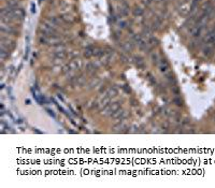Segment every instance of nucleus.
Returning <instances> with one entry per match:
<instances>
[{
	"label": "nucleus",
	"instance_id": "obj_15",
	"mask_svg": "<svg viewBox=\"0 0 215 188\" xmlns=\"http://www.w3.org/2000/svg\"><path fill=\"white\" fill-rule=\"evenodd\" d=\"M98 83H99V80H98V78H93L91 80V82L88 83V86H89V88H93V87H95V86H97Z\"/></svg>",
	"mask_w": 215,
	"mask_h": 188
},
{
	"label": "nucleus",
	"instance_id": "obj_9",
	"mask_svg": "<svg viewBox=\"0 0 215 188\" xmlns=\"http://www.w3.org/2000/svg\"><path fill=\"white\" fill-rule=\"evenodd\" d=\"M59 18H60V20H62L64 23L66 24H71L72 22H73V18H72L71 15H69V14H64V15H60L59 16Z\"/></svg>",
	"mask_w": 215,
	"mask_h": 188
},
{
	"label": "nucleus",
	"instance_id": "obj_4",
	"mask_svg": "<svg viewBox=\"0 0 215 188\" xmlns=\"http://www.w3.org/2000/svg\"><path fill=\"white\" fill-rule=\"evenodd\" d=\"M158 67H159L160 72H163V73H167L169 71V64L166 59H160L158 62Z\"/></svg>",
	"mask_w": 215,
	"mask_h": 188
},
{
	"label": "nucleus",
	"instance_id": "obj_19",
	"mask_svg": "<svg viewBox=\"0 0 215 188\" xmlns=\"http://www.w3.org/2000/svg\"><path fill=\"white\" fill-rule=\"evenodd\" d=\"M173 102H175L176 105H182V101L180 100L179 98H174V99H173Z\"/></svg>",
	"mask_w": 215,
	"mask_h": 188
},
{
	"label": "nucleus",
	"instance_id": "obj_16",
	"mask_svg": "<svg viewBox=\"0 0 215 188\" xmlns=\"http://www.w3.org/2000/svg\"><path fill=\"white\" fill-rule=\"evenodd\" d=\"M128 26V22L125 20H121L120 22H118V27L121 28V29H124V28H126V27Z\"/></svg>",
	"mask_w": 215,
	"mask_h": 188
},
{
	"label": "nucleus",
	"instance_id": "obj_6",
	"mask_svg": "<svg viewBox=\"0 0 215 188\" xmlns=\"http://www.w3.org/2000/svg\"><path fill=\"white\" fill-rule=\"evenodd\" d=\"M66 56H67V54H66V52H65V49H56L55 52L53 53V57L56 58L57 60H62Z\"/></svg>",
	"mask_w": 215,
	"mask_h": 188
},
{
	"label": "nucleus",
	"instance_id": "obj_17",
	"mask_svg": "<svg viewBox=\"0 0 215 188\" xmlns=\"http://www.w3.org/2000/svg\"><path fill=\"white\" fill-rule=\"evenodd\" d=\"M157 89H158V91H159V93H161V94H163V93L166 91V88L163 87V85H161V84L157 85Z\"/></svg>",
	"mask_w": 215,
	"mask_h": 188
},
{
	"label": "nucleus",
	"instance_id": "obj_7",
	"mask_svg": "<svg viewBox=\"0 0 215 188\" xmlns=\"http://www.w3.org/2000/svg\"><path fill=\"white\" fill-rule=\"evenodd\" d=\"M117 94H118V88L116 87V86H111L110 88H108L107 89L105 96L109 98H112V97H115Z\"/></svg>",
	"mask_w": 215,
	"mask_h": 188
},
{
	"label": "nucleus",
	"instance_id": "obj_11",
	"mask_svg": "<svg viewBox=\"0 0 215 188\" xmlns=\"http://www.w3.org/2000/svg\"><path fill=\"white\" fill-rule=\"evenodd\" d=\"M85 68H86V71L91 73V72H94L97 69V66L95 65V62H88Z\"/></svg>",
	"mask_w": 215,
	"mask_h": 188
},
{
	"label": "nucleus",
	"instance_id": "obj_12",
	"mask_svg": "<svg viewBox=\"0 0 215 188\" xmlns=\"http://www.w3.org/2000/svg\"><path fill=\"white\" fill-rule=\"evenodd\" d=\"M151 58H152V61H153V64H155V65H158V62H159V60H160L158 54H156V53L151 54Z\"/></svg>",
	"mask_w": 215,
	"mask_h": 188
},
{
	"label": "nucleus",
	"instance_id": "obj_3",
	"mask_svg": "<svg viewBox=\"0 0 215 188\" xmlns=\"http://www.w3.org/2000/svg\"><path fill=\"white\" fill-rule=\"evenodd\" d=\"M134 42H130V41H126V42L122 43L121 47H122V49L124 51V53H126V54H129V53H130L131 51L134 49Z\"/></svg>",
	"mask_w": 215,
	"mask_h": 188
},
{
	"label": "nucleus",
	"instance_id": "obj_5",
	"mask_svg": "<svg viewBox=\"0 0 215 188\" xmlns=\"http://www.w3.org/2000/svg\"><path fill=\"white\" fill-rule=\"evenodd\" d=\"M1 33H9V35H12V33H16V29H14L12 26H9V24L6 25V24H2L1 25Z\"/></svg>",
	"mask_w": 215,
	"mask_h": 188
},
{
	"label": "nucleus",
	"instance_id": "obj_1",
	"mask_svg": "<svg viewBox=\"0 0 215 188\" xmlns=\"http://www.w3.org/2000/svg\"><path fill=\"white\" fill-rule=\"evenodd\" d=\"M1 49H8V51H12L14 49V46H15V43L13 41H11L9 39H6L4 37L1 38Z\"/></svg>",
	"mask_w": 215,
	"mask_h": 188
},
{
	"label": "nucleus",
	"instance_id": "obj_20",
	"mask_svg": "<svg viewBox=\"0 0 215 188\" xmlns=\"http://www.w3.org/2000/svg\"><path fill=\"white\" fill-rule=\"evenodd\" d=\"M26 104H30V100H29V99H27V100H26Z\"/></svg>",
	"mask_w": 215,
	"mask_h": 188
},
{
	"label": "nucleus",
	"instance_id": "obj_18",
	"mask_svg": "<svg viewBox=\"0 0 215 188\" xmlns=\"http://www.w3.org/2000/svg\"><path fill=\"white\" fill-rule=\"evenodd\" d=\"M149 78V81H150L151 84H153V85H156L157 84V83H156V80H155V78H154L151 74H149V78Z\"/></svg>",
	"mask_w": 215,
	"mask_h": 188
},
{
	"label": "nucleus",
	"instance_id": "obj_14",
	"mask_svg": "<svg viewBox=\"0 0 215 188\" xmlns=\"http://www.w3.org/2000/svg\"><path fill=\"white\" fill-rule=\"evenodd\" d=\"M134 16H138V17L142 16V15H143V9H141V8L137 7L134 10Z\"/></svg>",
	"mask_w": 215,
	"mask_h": 188
},
{
	"label": "nucleus",
	"instance_id": "obj_2",
	"mask_svg": "<svg viewBox=\"0 0 215 188\" xmlns=\"http://www.w3.org/2000/svg\"><path fill=\"white\" fill-rule=\"evenodd\" d=\"M25 17V11L22 8H14L13 9V18L14 20H23Z\"/></svg>",
	"mask_w": 215,
	"mask_h": 188
},
{
	"label": "nucleus",
	"instance_id": "obj_13",
	"mask_svg": "<svg viewBox=\"0 0 215 188\" xmlns=\"http://www.w3.org/2000/svg\"><path fill=\"white\" fill-rule=\"evenodd\" d=\"M9 54H10V51H8V49H1V51H0V56H1V59H2V60L7 58L8 56H9Z\"/></svg>",
	"mask_w": 215,
	"mask_h": 188
},
{
	"label": "nucleus",
	"instance_id": "obj_8",
	"mask_svg": "<svg viewBox=\"0 0 215 188\" xmlns=\"http://www.w3.org/2000/svg\"><path fill=\"white\" fill-rule=\"evenodd\" d=\"M95 46L93 45H89L86 47V49H85V53H84V55L85 57H87V58H89V57H91V56H94V53H95Z\"/></svg>",
	"mask_w": 215,
	"mask_h": 188
},
{
	"label": "nucleus",
	"instance_id": "obj_10",
	"mask_svg": "<svg viewBox=\"0 0 215 188\" xmlns=\"http://www.w3.org/2000/svg\"><path fill=\"white\" fill-rule=\"evenodd\" d=\"M134 60L136 62V65L138 66V68H143L144 67V61L142 57H140V56H134Z\"/></svg>",
	"mask_w": 215,
	"mask_h": 188
}]
</instances>
